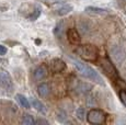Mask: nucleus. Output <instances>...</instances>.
I'll list each match as a JSON object with an SVG mask.
<instances>
[{
  "mask_svg": "<svg viewBox=\"0 0 126 125\" xmlns=\"http://www.w3.org/2000/svg\"><path fill=\"white\" fill-rule=\"evenodd\" d=\"M21 124H23V125H33V124H35V120L32 115L24 114L22 116V120H21Z\"/></svg>",
  "mask_w": 126,
  "mask_h": 125,
  "instance_id": "obj_13",
  "label": "nucleus"
},
{
  "mask_svg": "<svg viewBox=\"0 0 126 125\" xmlns=\"http://www.w3.org/2000/svg\"><path fill=\"white\" fill-rule=\"evenodd\" d=\"M120 99L122 101V103L126 107V90H121L120 91Z\"/></svg>",
  "mask_w": 126,
  "mask_h": 125,
  "instance_id": "obj_19",
  "label": "nucleus"
},
{
  "mask_svg": "<svg viewBox=\"0 0 126 125\" xmlns=\"http://www.w3.org/2000/svg\"><path fill=\"white\" fill-rule=\"evenodd\" d=\"M31 103H32L33 108H34L35 110H37L38 112H42V113H45L46 112V109H45L44 104H43L42 102H40L37 99H35V98L31 99Z\"/></svg>",
  "mask_w": 126,
  "mask_h": 125,
  "instance_id": "obj_10",
  "label": "nucleus"
},
{
  "mask_svg": "<svg viewBox=\"0 0 126 125\" xmlns=\"http://www.w3.org/2000/svg\"><path fill=\"white\" fill-rule=\"evenodd\" d=\"M35 124H46L47 125L48 122L46 121V120H44V119H40V120H37V121H35Z\"/></svg>",
  "mask_w": 126,
  "mask_h": 125,
  "instance_id": "obj_24",
  "label": "nucleus"
},
{
  "mask_svg": "<svg viewBox=\"0 0 126 125\" xmlns=\"http://www.w3.org/2000/svg\"><path fill=\"white\" fill-rule=\"evenodd\" d=\"M67 37H68L69 42L74 45H79L80 40H81L78 30H76V29H74V28L69 29V30L67 31Z\"/></svg>",
  "mask_w": 126,
  "mask_h": 125,
  "instance_id": "obj_6",
  "label": "nucleus"
},
{
  "mask_svg": "<svg viewBox=\"0 0 126 125\" xmlns=\"http://www.w3.org/2000/svg\"><path fill=\"white\" fill-rule=\"evenodd\" d=\"M76 116L78 117L80 121H83L84 117H86V111H84L83 108H79L78 110L76 111Z\"/></svg>",
  "mask_w": 126,
  "mask_h": 125,
  "instance_id": "obj_16",
  "label": "nucleus"
},
{
  "mask_svg": "<svg viewBox=\"0 0 126 125\" xmlns=\"http://www.w3.org/2000/svg\"><path fill=\"white\" fill-rule=\"evenodd\" d=\"M63 25H64V23L60 22L59 24L57 25L56 30H55V35L58 36V37H60V36H62V34H63Z\"/></svg>",
  "mask_w": 126,
  "mask_h": 125,
  "instance_id": "obj_18",
  "label": "nucleus"
},
{
  "mask_svg": "<svg viewBox=\"0 0 126 125\" xmlns=\"http://www.w3.org/2000/svg\"><path fill=\"white\" fill-rule=\"evenodd\" d=\"M47 76V69L45 66H40L34 70V79L36 81L44 80Z\"/></svg>",
  "mask_w": 126,
  "mask_h": 125,
  "instance_id": "obj_8",
  "label": "nucleus"
},
{
  "mask_svg": "<svg viewBox=\"0 0 126 125\" xmlns=\"http://www.w3.org/2000/svg\"><path fill=\"white\" fill-rule=\"evenodd\" d=\"M77 91L80 93H87L89 90L91 89V86L88 85V83H83V82H80L78 86V88H76Z\"/></svg>",
  "mask_w": 126,
  "mask_h": 125,
  "instance_id": "obj_15",
  "label": "nucleus"
},
{
  "mask_svg": "<svg viewBox=\"0 0 126 125\" xmlns=\"http://www.w3.org/2000/svg\"><path fill=\"white\" fill-rule=\"evenodd\" d=\"M88 30H89V26L87 25L86 23H84V24L83 23H80V31L82 33H87L88 32Z\"/></svg>",
  "mask_w": 126,
  "mask_h": 125,
  "instance_id": "obj_21",
  "label": "nucleus"
},
{
  "mask_svg": "<svg viewBox=\"0 0 126 125\" xmlns=\"http://www.w3.org/2000/svg\"><path fill=\"white\" fill-rule=\"evenodd\" d=\"M101 67L103 68L104 73L110 77V78H113V79H117L118 78L117 70L115 69L114 65L112 64V62H111L108 57H104L102 61H101Z\"/></svg>",
  "mask_w": 126,
  "mask_h": 125,
  "instance_id": "obj_4",
  "label": "nucleus"
},
{
  "mask_svg": "<svg viewBox=\"0 0 126 125\" xmlns=\"http://www.w3.org/2000/svg\"><path fill=\"white\" fill-rule=\"evenodd\" d=\"M57 1H66V0H57Z\"/></svg>",
  "mask_w": 126,
  "mask_h": 125,
  "instance_id": "obj_25",
  "label": "nucleus"
},
{
  "mask_svg": "<svg viewBox=\"0 0 126 125\" xmlns=\"http://www.w3.org/2000/svg\"><path fill=\"white\" fill-rule=\"evenodd\" d=\"M0 86L8 91H11L13 88L12 79L7 71H0Z\"/></svg>",
  "mask_w": 126,
  "mask_h": 125,
  "instance_id": "obj_5",
  "label": "nucleus"
},
{
  "mask_svg": "<svg viewBox=\"0 0 126 125\" xmlns=\"http://www.w3.org/2000/svg\"><path fill=\"white\" fill-rule=\"evenodd\" d=\"M7 54V48L6 46H3V45H0V55H6Z\"/></svg>",
  "mask_w": 126,
  "mask_h": 125,
  "instance_id": "obj_22",
  "label": "nucleus"
},
{
  "mask_svg": "<svg viewBox=\"0 0 126 125\" xmlns=\"http://www.w3.org/2000/svg\"><path fill=\"white\" fill-rule=\"evenodd\" d=\"M16 100L19 101V103L22 105L24 109H30V102H29V100L26 99L23 94H16Z\"/></svg>",
  "mask_w": 126,
  "mask_h": 125,
  "instance_id": "obj_12",
  "label": "nucleus"
},
{
  "mask_svg": "<svg viewBox=\"0 0 126 125\" xmlns=\"http://www.w3.org/2000/svg\"><path fill=\"white\" fill-rule=\"evenodd\" d=\"M65 68H66V64H65V62L62 61V59L56 58L50 62V69H52L54 73H62Z\"/></svg>",
  "mask_w": 126,
  "mask_h": 125,
  "instance_id": "obj_7",
  "label": "nucleus"
},
{
  "mask_svg": "<svg viewBox=\"0 0 126 125\" xmlns=\"http://www.w3.org/2000/svg\"><path fill=\"white\" fill-rule=\"evenodd\" d=\"M86 11L88 13H91V14H105L106 13L105 9L96 8V7H87Z\"/></svg>",
  "mask_w": 126,
  "mask_h": 125,
  "instance_id": "obj_11",
  "label": "nucleus"
},
{
  "mask_svg": "<svg viewBox=\"0 0 126 125\" xmlns=\"http://www.w3.org/2000/svg\"><path fill=\"white\" fill-rule=\"evenodd\" d=\"M70 11H72L71 6H63L62 8H59L56 11V14H58V16H65V14H68Z\"/></svg>",
  "mask_w": 126,
  "mask_h": 125,
  "instance_id": "obj_14",
  "label": "nucleus"
},
{
  "mask_svg": "<svg viewBox=\"0 0 126 125\" xmlns=\"http://www.w3.org/2000/svg\"><path fill=\"white\" fill-rule=\"evenodd\" d=\"M8 4H2L0 3V12H3V11H7L8 10Z\"/></svg>",
  "mask_w": 126,
  "mask_h": 125,
  "instance_id": "obj_23",
  "label": "nucleus"
},
{
  "mask_svg": "<svg viewBox=\"0 0 126 125\" xmlns=\"http://www.w3.org/2000/svg\"><path fill=\"white\" fill-rule=\"evenodd\" d=\"M40 13H41V9H40V8H36L35 10L33 11V13L31 14L30 20H31V21H34V20H36V19L38 18V16H40Z\"/></svg>",
  "mask_w": 126,
  "mask_h": 125,
  "instance_id": "obj_17",
  "label": "nucleus"
},
{
  "mask_svg": "<svg viewBox=\"0 0 126 125\" xmlns=\"http://www.w3.org/2000/svg\"><path fill=\"white\" fill-rule=\"evenodd\" d=\"M49 91H50V89H49V86H48L47 83H41V85L37 87V92L42 98L47 97V95L49 94Z\"/></svg>",
  "mask_w": 126,
  "mask_h": 125,
  "instance_id": "obj_9",
  "label": "nucleus"
},
{
  "mask_svg": "<svg viewBox=\"0 0 126 125\" xmlns=\"http://www.w3.org/2000/svg\"><path fill=\"white\" fill-rule=\"evenodd\" d=\"M116 82H117V85L121 87V90H122V89H123V90H126V82L124 80L117 78V79H116Z\"/></svg>",
  "mask_w": 126,
  "mask_h": 125,
  "instance_id": "obj_20",
  "label": "nucleus"
},
{
  "mask_svg": "<svg viewBox=\"0 0 126 125\" xmlns=\"http://www.w3.org/2000/svg\"><path fill=\"white\" fill-rule=\"evenodd\" d=\"M74 65L76 66L77 70L83 77H86V78H88V79H91V80H94L95 82H98L99 85H104L101 76L99 75L92 67L89 66V65L84 64V62H82L80 61H77V59L74 61Z\"/></svg>",
  "mask_w": 126,
  "mask_h": 125,
  "instance_id": "obj_1",
  "label": "nucleus"
},
{
  "mask_svg": "<svg viewBox=\"0 0 126 125\" xmlns=\"http://www.w3.org/2000/svg\"><path fill=\"white\" fill-rule=\"evenodd\" d=\"M87 120L90 124H103L105 122V113L102 110L92 109L87 114Z\"/></svg>",
  "mask_w": 126,
  "mask_h": 125,
  "instance_id": "obj_3",
  "label": "nucleus"
},
{
  "mask_svg": "<svg viewBox=\"0 0 126 125\" xmlns=\"http://www.w3.org/2000/svg\"><path fill=\"white\" fill-rule=\"evenodd\" d=\"M76 52L86 62H95L99 56L98 48L94 45H91V44L80 45V46H78Z\"/></svg>",
  "mask_w": 126,
  "mask_h": 125,
  "instance_id": "obj_2",
  "label": "nucleus"
}]
</instances>
